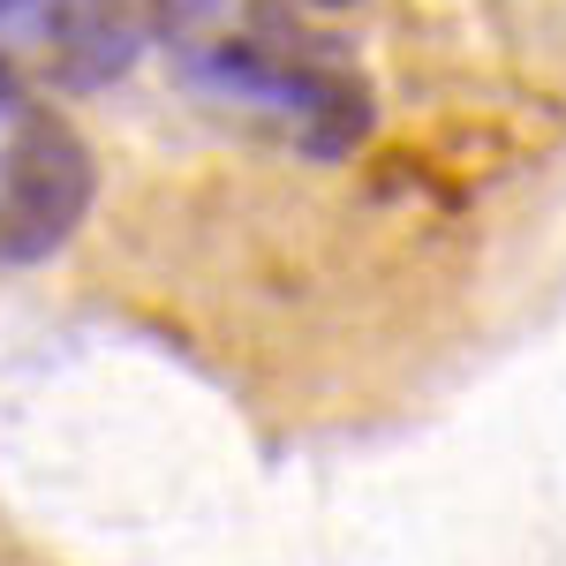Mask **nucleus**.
<instances>
[{
  "label": "nucleus",
  "instance_id": "obj_3",
  "mask_svg": "<svg viewBox=\"0 0 566 566\" xmlns=\"http://www.w3.org/2000/svg\"><path fill=\"white\" fill-rule=\"evenodd\" d=\"M167 8H175V0H167Z\"/></svg>",
  "mask_w": 566,
  "mask_h": 566
},
{
  "label": "nucleus",
  "instance_id": "obj_2",
  "mask_svg": "<svg viewBox=\"0 0 566 566\" xmlns=\"http://www.w3.org/2000/svg\"><path fill=\"white\" fill-rule=\"evenodd\" d=\"M84 205H91L84 144L61 129L53 114H39L31 136L15 144L8 175H0V264H31L45 250H61L76 234Z\"/></svg>",
  "mask_w": 566,
  "mask_h": 566
},
{
  "label": "nucleus",
  "instance_id": "obj_1",
  "mask_svg": "<svg viewBox=\"0 0 566 566\" xmlns=\"http://www.w3.org/2000/svg\"><path fill=\"white\" fill-rule=\"evenodd\" d=\"M136 31L129 0H0V53L31 61L39 76L69 91H98L114 76H129Z\"/></svg>",
  "mask_w": 566,
  "mask_h": 566
}]
</instances>
